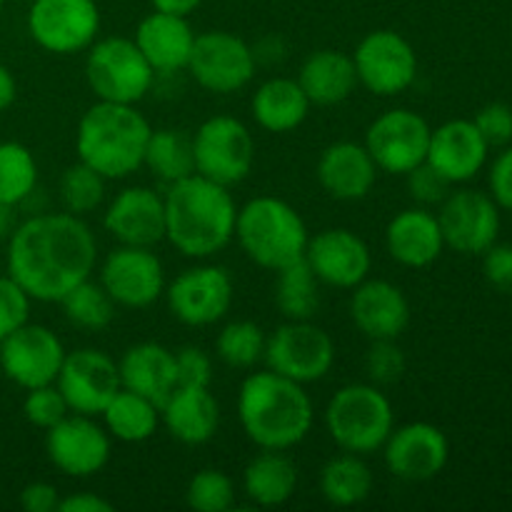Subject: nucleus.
I'll return each instance as SVG.
<instances>
[{"mask_svg": "<svg viewBox=\"0 0 512 512\" xmlns=\"http://www.w3.org/2000/svg\"><path fill=\"white\" fill-rule=\"evenodd\" d=\"M98 243L73 213H38L15 225L8 238V275L38 303H60L93 275Z\"/></svg>", "mask_w": 512, "mask_h": 512, "instance_id": "obj_1", "label": "nucleus"}, {"mask_svg": "<svg viewBox=\"0 0 512 512\" xmlns=\"http://www.w3.org/2000/svg\"><path fill=\"white\" fill-rule=\"evenodd\" d=\"M163 200L165 240L185 258H213L235 238L238 205L225 185L193 173L170 183Z\"/></svg>", "mask_w": 512, "mask_h": 512, "instance_id": "obj_2", "label": "nucleus"}, {"mask_svg": "<svg viewBox=\"0 0 512 512\" xmlns=\"http://www.w3.org/2000/svg\"><path fill=\"white\" fill-rule=\"evenodd\" d=\"M238 420L250 443L285 453L308 438L315 408L303 385L273 370H260L240 385Z\"/></svg>", "mask_w": 512, "mask_h": 512, "instance_id": "obj_3", "label": "nucleus"}, {"mask_svg": "<svg viewBox=\"0 0 512 512\" xmlns=\"http://www.w3.org/2000/svg\"><path fill=\"white\" fill-rule=\"evenodd\" d=\"M150 133L148 118L135 105L98 100L78 120L75 153L105 180H123L143 168Z\"/></svg>", "mask_w": 512, "mask_h": 512, "instance_id": "obj_4", "label": "nucleus"}, {"mask_svg": "<svg viewBox=\"0 0 512 512\" xmlns=\"http://www.w3.org/2000/svg\"><path fill=\"white\" fill-rule=\"evenodd\" d=\"M235 240L255 265L278 273L285 265L305 258L310 235L305 220L288 200L258 195L238 208Z\"/></svg>", "mask_w": 512, "mask_h": 512, "instance_id": "obj_5", "label": "nucleus"}, {"mask_svg": "<svg viewBox=\"0 0 512 512\" xmlns=\"http://www.w3.org/2000/svg\"><path fill=\"white\" fill-rule=\"evenodd\" d=\"M393 428V403L373 383L343 385L325 408V430L343 453H378Z\"/></svg>", "mask_w": 512, "mask_h": 512, "instance_id": "obj_6", "label": "nucleus"}, {"mask_svg": "<svg viewBox=\"0 0 512 512\" xmlns=\"http://www.w3.org/2000/svg\"><path fill=\"white\" fill-rule=\"evenodd\" d=\"M85 80L93 95L105 103L135 105L150 93L155 70L133 38L95 40L85 58Z\"/></svg>", "mask_w": 512, "mask_h": 512, "instance_id": "obj_7", "label": "nucleus"}, {"mask_svg": "<svg viewBox=\"0 0 512 512\" xmlns=\"http://www.w3.org/2000/svg\"><path fill=\"white\" fill-rule=\"evenodd\" d=\"M195 173L233 188L243 183L255 165V138L243 120L213 115L193 133Z\"/></svg>", "mask_w": 512, "mask_h": 512, "instance_id": "obj_8", "label": "nucleus"}, {"mask_svg": "<svg viewBox=\"0 0 512 512\" xmlns=\"http://www.w3.org/2000/svg\"><path fill=\"white\" fill-rule=\"evenodd\" d=\"M265 365L300 385L318 383L333 370L335 343L313 320H285L265 340Z\"/></svg>", "mask_w": 512, "mask_h": 512, "instance_id": "obj_9", "label": "nucleus"}, {"mask_svg": "<svg viewBox=\"0 0 512 512\" xmlns=\"http://www.w3.org/2000/svg\"><path fill=\"white\" fill-rule=\"evenodd\" d=\"M188 70L195 83L208 93L230 95L250 85L258 70L253 48L228 30H208L195 35Z\"/></svg>", "mask_w": 512, "mask_h": 512, "instance_id": "obj_10", "label": "nucleus"}, {"mask_svg": "<svg viewBox=\"0 0 512 512\" xmlns=\"http://www.w3.org/2000/svg\"><path fill=\"white\" fill-rule=\"evenodd\" d=\"M28 33L48 53H80L98 40L100 8L95 0H33Z\"/></svg>", "mask_w": 512, "mask_h": 512, "instance_id": "obj_11", "label": "nucleus"}, {"mask_svg": "<svg viewBox=\"0 0 512 512\" xmlns=\"http://www.w3.org/2000/svg\"><path fill=\"white\" fill-rule=\"evenodd\" d=\"M358 83L380 98L405 93L418 78L415 48L395 30H373L353 53Z\"/></svg>", "mask_w": 512, "mask_h": 512, "instance_id": "obj_12", "label": "nucleus"}, {"mask_svg": "<svg viewBox=\"0 0 512 512\" xmlns=\"http://www.w3.org/2000/svg\"><path fill=\"white\" fill-rule=\"evenodd\" d=\"M433 128L420 113L408 108L385 110L370 123L365 133V148L378 170L390 175H405L428 158Z\"/></svg>", "mask_w": 512, "mask_h": 512, "instance_id": "obj_13", "label": "nucleus"}, {"mask_svg": "<svg viewBox=\"0 0 512 512\" xmlns=\"http://www.w3.org/2000/svg\"><path fill=\"white\" fill-rule=\"evenodd\" d=\"M233 298V278L220 265H193L165 285L170 313L190 328L220 323L233 308Z\"/></svg>", "mask_w": 512, "mask_h": 512, "instance_id": "obj_14", "label": "nucleus"}, {"mask_svg": "<svg viewBox=\"0 0 512 512\" xmlns=\"http://www.w3.org/2000/svg\"><path fill=\"white\" fill-rule=\"evenodd\" d=\"M113 438L90 415H65L45 430V455L68 478H93L110 463Z\"/></svg>", "mask_w": 512, "mask_h": 512, "instance_id": "obj_15", "label": "nucleus"}, {"mask_svg": "<svg viewBox=\"0 0 512 512\" xmlns=\"http://www.w3.org/2000/svg\"><path fill=\"white\" fill-rule=\"evenodd\" d=\"M65 353L63 340L48 325L28 320L0 343V368L10 383L33 390L58 380Z\"/></svg>", "mask_w": 512, "mask_h": 512, "instance_id": "obj_16", "label": "nucleus"}, {"mask_svg": "<svg viewBox=\"0 0 512 512\" xmlns=\"http://www.w3.org/2000/svg\"><path fill=\"white\" fill-rule=\"evenodd\" d=\"M100 285L120 308L143 310L165 295L163 260L153 248L118 245L100 265Z\"/></svg>", "mask_w": 512, "mask_h": 512, "instance_id": "obj_17", "label": "nucleus"}, {"mask_svg": "<svg viewBox=\"0 0 512 512\" xmlns=\"http://www.w3.org/2000/svg\"><path fill=\"white\" fill-rule=\"evenodd\" d=\"M55 385L63 393L70 413L90 415V418H98L113 395L123 388L118 363L98 348H78L65 353Z\"/></svg>", "mask_w": 512, "mask_h": 512, "instance_id": "obj_18", "label": "nucleus"}, {"mask_svg": "<svg viewBox=\"0 0 512 512\" xmlns=\"http://www.w3.org/2000/svg\"><path fill=\"white\" fill-rule=\"evenodd\" d=\"M305 263L320 285L353 290L363 283L373 268V253L358 233L348 228H328L308 240Z\"/></svg>", "mask_w": 512, "mask_h": 512, "instance_id": "obj_19", "label": "nucleus"}, {"mask_svg": "<svg viewBox=\"0 0 512 512\" xmlns=\"http://www.w3.org/2000/svg\"><path fill=\"white\" fill-rule=\"evenodd\" d=\"M450 445L440 428L430 423H408L393 428L383 445L385 468L408 483H425L443 473Z\"/></svg>", "mask_w": 512, "mask_h": 512, "instance_id": "obj_20", "label": "nucleus"}, {"mask_svg": "<svg viewBox=\"0 0 512 512\" xmlns=\"http://www.w3.org/2000/svg\"><path fill=\"white\" fill-rule=\"evenodd\" d=\"M438 213L445 245L465 255L485 253L495 245L500 230V213L488 195L478 190H458L443 200Z\"/></svg>", "mask_w": 512, "mask_h": 512, "instance_id": "obj_21", "label": "nucleus"}, {"mask_svg": "<svg viewBox=\"0 0 512 512\" xmlns=\"http://www.w3.org/2000/svg\"><path fill=\"white\" fill-rule=\"evenodd\" d=\"M103 225L120 245L155 248L165 240V200L145 185H130L110 200Z\"/></svg>", "mask_w": 512, "mask_h": 512, "instance_id": "obj_22", "label": "nucleus"}, {"mask_svg": "<svg viewBox=\"0 0 512 512\" xmlns=\"http://www.w3.org/2000/svg\"><path fill=\"white\" fill-rule=\"evenodd\" d=\"M350 318L368 340H398L410 325V303L400 285L365 278L353 288Z\"/></svg>", "mask_w": 512, "mask_h": 512, "instance_id": "obj_23", "label": "nucleus"}, {"mask_svg": "<svg viewBox=\"0 0 512 512\" xmlns=\"http://www.w3.org/2000/svg\"><path fill=\"white\" fill-rule=\"evenodd\" d=\"M318 183L330 198L353 200L368 198L378 180V165L370 158L368 148L355 140H338L320 153Z\"/></svg>", "mask_w": 512, "mask_h": 512, "instance_id": "obj_24", "label": "nucleus"}, {"mask_svg": "<svg viewBox=\"0 0 512 512\" xmlns=\"http://www.w3.org/2000/svg\"><path fill=\"white\" fill-rule=\"evenodd\" d=\"M485 155H488V143L473 120H450L430 133L425 160L450 183H465L480 173Z\"/></svg>", "mask_w": 512, "mask_h": 512, "instance_id": "obj_25", "label": "nucleus"}, {"mask_svg": "<svg viewBox=\"0 0 512 512\" xmlns=\"http://www.w3.org/2000/svg\"><path fill=\"white\" fill-rule=\"evenodd\" d=\"M388 255L403 268H428L445 248L438 215L425 208L400 210L385 228Z\"/></svg>", "mask_w": 512, "mask_h": 512, "instance_id": "obj_26", "label": "nucleus"}, {"mask_svg": "<svg viewBox=\"0 0 512 512\" xmlns=\"http://www.w3.org/2000/svg\"><path fill=\"white\" fill-rule=\"evenodd\" d=\"M160 423L183 445H205L220 428V405L210 388L178 385L160 405Z\"/></svg>", "mask_w": 512, "mask_h": 512, "instance_id": "obj_27", "label": "nucleus"}, {"mask_svg": "<svg viewBox=\"0 0 512 512\" xmlns=\"http://www.w3.org/2000/svg\"><path fill=\"white\" fill-rule=\"evenodd\" d=\"M133 40L155 73H178L188 68L195 33L188 18L153 10L140 20Z\"/></svg>", "mask_w": 512, "mask_h": 512, "instance_id": "obj_28", "label": "nucleus"}, {"mask_svg": "<svg viewBox=\"0 0 512 512\" xmlns=\"http://www.w3.org/2000/svg\"><path fill=\"white\" fill-rule=\"evenodd\" d=\"M120 385L125 390L163 405L168 395L178 388V368H175V350L165 345L145 340V343L130 345L118 363Z\"/></svg>", "mask_w": 512, "mask_h": 512, "instance_id": "obj_29", "label": "nucleus"}, {"mask_svg": "<svg viewBox=\"0 0 512 512\" xmlns=\"http://www.w3.org/2000/svg\"><path fill=\"white\" fill-rule=\"evenodd\" d=\"M298 83L305 90L310 103L320 105V108L345 103L360 85L353 55L333 48L310 53L300 65Z\"/></svg>", "mask_w": 512, "mask_h": 512, "instance_id": "obj_30", "label": "nucleus"}, {"mask_svg": "<svg viewBox=\"0 0 512 512\" xmlns=\"http://www.w3.org/2000/svg\"><path fill=\"white\" fill-rule=\"evenodd\" d=\"M313 103L305 90L300 88L298 78H268L255 88L250 110L255 123L268 133H290L300 128L308 118Z\"/></svg>", "mask_w": 512, "mask_h": 512, "instance_id": "obj_31", "label": "nucleus"}, {"mask_svg": "<svg viewBox=\"0 0 512 512\" xmlns=\"http://www.w3.org/2000/svg\"><path fill=\"white\" fill-rule=\"evenodd\" d=\"M243 490L255 508H280L298 490V468L283 450H263L245 468Z\"/></svg>", "mask_w": 512, "mask_h": 512, "instance_id": "obj_32", "label": "nucleus"}, {"mask_svg": "<svg viewBox=\"0 0 512 512\" xmlns=\"http://www.w3.org/2000/svg\"><path fill=\"white\" fill-rule=\"evenodd\" d=\"M103 428L120 443H145L160 428V408L153 400L120 388L100 413Z\"/></svg>", "mask_w": 512, "mask_h": 512, "instance_id": "obj_33", "label": "nucleus"}, {"mask_svg": "<svg viewBox=\"0 0 512 512\" xmlns=\"http://www.w3.org/2000/svg\"><path fill=\"white\" fill-rule=\"evenodd\" d=\"M373 488V470L368 468L363 455H335L320 470V495L335 508H353L365 503Z\"/></svg>", "mask_w": 512, "mask_h": 512, "instance_id": "obj_34", "label": "nucleus"}, {"mask_svg": "<svg viewBox=\"0 0 512 512\" xmlns=\"http://www.w3.org/2000/svg\"><path fill=\"white\" fill-rule=\"evenodd\" d=\"M143 165L163 183H178L195 173L193 135L180 128L153 130L145 148Z\"/></svg>", "mask_w": 512, "mask_h": 512, "instance_id": "obj_35", "label": "nucleus"}, {"mask_svg": "<svg viewBox=\"0 0 512 512\" xmlns=\"http://www.w3.org/2000/svg\"><path fill=\"white\" fill-rule=\"evenodd\" d=\"M275 305L285 320H313L320 308V280L305 263V258L278 270L275 280Z\"/></svg>", "mask_w": 512, "mask_h": 512, "instance_id": "obj_36", "label": "nucleus"}, {"mask_svg": "<svg viewBox=\"0 0 512 512\" xmlns=\"http://www.w3.org/2000/svg\"><path fill=\"white\" fill-rule=\"evenodd\" d=\"M38 188V163L28 145L0 140V203L18 208Z\"/></svg>", "mask_w": 512, "mask_h": 512, "instance_id": "obj_37", "label": "nucleus"}, {"mask_svg": "<svg viewBox=\"0 0 512 512\" xmlns=\"http://www.w3.org/2000/svg\"><path fill=\"white\" fill-rule=\"evenodd\" d=\"M63 313L68 318L70 325L80 330H88V333H100V330L108 328L115 318V300L110 298L108 290L93 280H83V283L75 285L63 300Z\"/></svg>", "mask_w": 512, "mask_h": 512, "instance_id": "obj_38", "label": "nucleus"}, {"mask_svg": "<svg viewBox=\"0 0 512 512\" xmlns=\"http://www.w3.org/2000/svg\"><path fill=\"white\" fill-rule=\"evenodd\" d=\"M265 340H268V335L258 323H253V320H233L215 338V353L228 368L248 370L263 360Z\"/></svg>", "mask_w": 512, "mask_h": 512, "instance_id": "obj_39", "label": "nucleus"}, {"mask_svg": "<svg viewBox=\"0 0 512 512\" xmlns=\"http://www.w3.org/2000/svg\"><path fill=\"white\" fill-rule=\"evenodd\" d=\"M60 203H63L65 213H73L78 218L95 213L105 198V178L95 173L90 165L73 163L63 170L60 175Z\"/></svg>", "mask_w": 512, "mask_h": 512, "instance_id": "obj_40", "label": "nucleus"}, {"mask_svg": "<svg viewBox=\"0 0 512 512\" xmlns=\"http://www.w3.org/2000/svg\"><path fill=\"white\" fill-rule=\"evenodd\" d=\"M185 503L198 512H228L235 505V483L223 470L205 468L190 478Z\"/></svg>", "mask_w": 512, "mask_h": 512, "instance_id": "obj_41", "label": "nucleus"}, {"mask_svg": "<svg viewBox=\"0 0 512 512\" xmlns=\"http://www.w3.org/2000/svg\"><path fill=\"white\" fill-rule=\"evenodd\" d=\"M365 373L378 388L398 383L405 375V353L398 340H370L365 353Z\"/></svg>", "mask_w": 512, "mask_h": 512, "instance_id": "obj_42", "label": "nucleus"}, {"mask_svg": "<svg viewBox=\"0 0 512 512\" xmlns=\"http://www.w3.org/2000/svg\"><path fill=\"white\" fill-rule=\"evenodd\" d=\"M23 400V415L30 425L40 430H48L53 425H58L65 415H70L68 403H65L63 393L58 390V385H40V388L25 390Z\"/></svg>", "mask_w": 512, "mask_h": 512, "instance_id": "obj_43", "label": "nucleus"}, {"mask_svg": "<svg viewBox=\"0 0 512 512\" xmlns=\"http://www.w3.org/2000/svg\"><path fill=\"white\" fill-rule=\"evenodd\" d=\"M30 295L10 275H0V343L28 323Z\"/></svg>", "mask_w": 512, "mask_h": 512, "instance_id": "obj_44", "label": "nucleus"}, {"mask_svg": "<svg viewBox=\"0 0 512 512\" xmlns=\"http://www.w3.org/2000/svg\"><path fill=\"white\" fill-rule=\"evenodd\" d=\"M408 178V193L420 205H440L450 195V180L425 160L418 168L405 173Z\"/></svg>", "mask_w": 512, "mask_h": 512, "instance_id": "obj_45", "label": "nucleus"}, {"mask_svg": "<svg viewBox=\"0 0 512 512\" xmlns=\"http://www.w3.org/2000/svg\"><path fill=\"white\" fill-rule=\"evenodd\" d=\"M175 368H178V385L210 388L213 383V360L198 345H185L175 350Z\"/></svg>", "mask_w": 512, "mask_h": 512, "instance_id": "obj_46", "label": "nucleus"}, {"mask_svg": "<svg viewBox=\"0 0 512 512\" xmlns=\"http://www.w3.org/2000/svg\"><path fill=\"white\" fill-rule=\"evenodd\" d=\"M473 123L488 145H503L512 138V110L503 103L485 105Z\"/></svg>", "mask_w": 512, "mask_h": 512, "instance_id": "obj_47", "label": "nucleus"}, {"mask_svg": "<svg viewBox=\"0 0 512 512\" xmlns=\"http://www.w3.org/2000/svg\"><path fill=\"white\" fill-rule=\"evenodd\" d=\"M483 273L503 293H512V245H490L485 250Z\"/></svg>", "mask_w": 512, "mask_h": 512, "instance_id": "obj_48", "label": "nucleus"}, {"mask_svg": "<svg viewBox=\"0 0 512 512\" xmlns=\"http://www.w3.org/2000/svg\"><path fill=\"white\" fill-rule=\"evenodd\" d=\"M20 505L28 512H55L60 505V493L53 483L35 480V483H28L23 488Z\"/></svg>", "mask_w": 512, "mask_h": 512, "instance_id": "obj_49", "label": "nucleus"}, {"mask_svg": "<svg viewBox=\"0 0 512 512\" xmlns=\"http://www.w3.org/2000/svg\"><path fill=\"white\" fill-rule=\"evenodd\" d=\"M490 188H493L495 200L503 208L512 210V148L495 160L493 173H490Z\"/></svg>", "mask_w": 512, "mask_h": 512, "instance_id": "obj_50", "label": "nucleus"}, {"mask_svg": "<svg viewBox=\"0 0 512 512\" xmlns=\"http://www.w3.org/2000/svg\"><path fill=\"white\" fill-rule=\"evenodd\" d=\"M113 503L95 493H73L60 498L58 512H113Z\"/></svg>", "mask_w": 512, "mask_h": 512, "instance_id": "obj_51", "label": "nucleus"}, {"mask_svg": "<svg viewBox=\"0 0 512 512\" xmlns=\"http://www.w3.org/2000/svg\"><path fill=\"white\" fill-rule=\"evenodd\" d=\"M203 0H150L153 10L158 13H168V15H180V18H188L190 13L200 8Z\"/></svg>", "mask_w": 512, "mask_h": 512, "instance_id": "obj_52", "label": "nucleus"}, {"mask_svg": "<svg viewBox=\"0 0 512 512\" xmlns=\"http://www.w3.org/2000/svg\"><path fill=\"white\" fill-rule=\"evenodd\" d=\"M18 98V83H15V75L10 73L8 65L0 63V113L8 110L10 105Z\"/></svg>", "mask_w": 512, "mask_h": 512, "instance_id": "obj_53", "label": "nucleus"}, {"mask_svg": "<svg viewBox=\"0 0 512 512\" xmlns=\"http://www.w3.org/2000/svg\"><path fill=\"white\" fill-rule=\"evenodd\" d=\"M15 225H18V218H15V208L13 205H3L0 203V243H8V238L13 235Z\"/></svg>", "mask_w": 512, "mask_h": 512, "instance_id": "obj_54", "label": "nucleus"}, {"mask_svg": "<svg viewBox=\"0 0 512 512\" xmlns=\"http://www.w3.org/2000/svg\"><path fill=\"white\" fill-rule=\"evenodd\" d=\"M3 8H5V0H0V13H3Z\"/></svg>", "mask_w": 512, "mask_h": 512, "instance_id": "obj_55", "label": "nucleus"}]
</instances>
